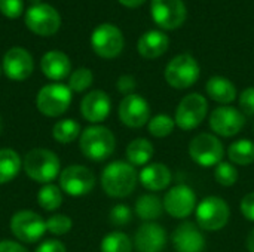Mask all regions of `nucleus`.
<instances>
[{
  "label": "nucleus",
  "instance_id": "8",
  "mask_svg": "<svg viewBox=\"0 0 254 252\" xmlns=\"http://www.w3.org/2000/svg\"><path fill=\"white\" fill-rule=\"evenodd\" d=\"M71 104V91L63 83H49L43 86L37 97V110L48 117H58L64 114Z\"/></svg>",
  "mask_w": 254,
  "mask_h": 252
},
{
  "label": "nucleus",
  "instance_id": "29",
  "mask_svg": "<svg viewBox=\"0 0 254 252\" xmlns=\"http://www.w3.org/2000/svg\"><path fill=\"white\" fill-rule=\"evenodd\" d=\"M80 125L74 119H63L58 120L52 128V137L55 141L61 144H70L77 137H80Z\"/></svg>",
  "mask_w": 254,
  "mask_h": 252
},
{
  "label": "nucleus",
  "instance_id": "21",
  "mask_svg": "<svg viewBox=\"0 0 254 252\" xmlns=\"http://www.w3.org/2000/svg\"><path fill=\"white\" fill-rule=\"evenodd\" d=\"M171 180H173V174L170 168L161 162H155L143 166L141 172L138 174V181L149 192H161L168 189Z\"/></svg>",
  "mask_w": 254,
  "mask_h": 252
},
{
  "label": "nucleus",
  "instance_id": "27",
  "mask_svg": "<svg viewBox=\"0 0 254 252\" xmlns=\"http://www.w3.org/2000/svg\"><path fill=\"white\" fill-rule=\"evenodd\" d=\"M21 156L12 149H0V184L12 181L21 171Z\"/></svg>",
  "mask_w": 254,
  "mask_h": 252
},
{
  "label": "nucleus",
  "instance_id": "12",
  "mask_svg": "<svg viewBox=\"0 0 254 252\" xmlns=\"http://www.w3.org/2000/svg\"><path fill=\"white\" fill-rule=\"evenodd\" d=\"M124 34L113 24H101L91 34V46L94 52L106 59L121 55L124 49Z\"/></svg>",
  "mask_w": 254,
  "mask_h": 252
},
{
  "label": "nucleus",
  "instance_id": "19",
  "mask_svg": "<svg viewBox=\"0 0 254 252\" xmlns=\"http://www.w3.org/2000/svg\"><path fill=\"white\" fill-rule=\"evenodd\" d=\"M34 68L33 58L24 48H10L3 56V71L10 80H25L31 76Z\"/></svg>",
  "mask_w": 254,
  "mask_h": 252
},
{
  "label": "nucleus",
  "instance_id": "30",
  "mask_svg": "<svg viewBox=\"0 0 254 252\" xmlns=\"http://www.w3.org/2000/svg\"><path fill=\"white\" fill-rule=\"evenodd\" d=\"M134 242L124 232H110L101 241V252H132Z\"/></svg>",
  "mask_w": 254,
  "mask_h": 252
},
{
  "label": "nucleus",
  "instance_id": "15",
  "mask_svg": "<svg viewBox=\"0 0 254 252\" xmlns=\"http://www.w3.org/2000/svg\"><path fill=\"white\" fill-rule=\"evenodd\" d=\"M150 12L153 21L164 30H176L186 21L183 0H152Z\"/></svg>",
  "mask_w": 254,
  "mask_h": 252
},
{
  "label": "nucleus",
  "instance_id": "7",
  "mask_svg": "<svg viewBox=\"0 0 254 252\" xmlns=\"http://www.w3.org/2000/svg\"><path fill=\"white\" fill-rule=\"evenodd\" d=\"M208 114V101L204 95L193 92L183 97L176 108L174 122L176 126L183 131H192L198 128Z\"/></svg>",
  "mask_w": 254,
  "mask_h": 252
},
{
  "label": "nucleus",
  "instance_id": "17",
  "mask_svg": "<svg viewBox=\"0 0 254 252\" xmlns=\"http://www.w3.org/2000/svg\"><path fill=\"white\" fill-rule=\"evenodd\" d=\"M171 244L176 252H202L205 238L196 223L185 221L174 229Z\"/></svg>",
  "mask_w": 254,
  "mask_h": 252
},
{
  "label": "nucleus",
  "instance_id": "36",
  "mask_svg": "<svg viewBox=\"0 0 254 252\" xmlns=\"http://www.w3.org/2000/svg\"><path fill=\"white\" fill-rule=\"evenodd\" d=\"M109 220L116 227L127 226L132 220V211L127 205H116L112 208V211L109 214Z\"/></svg>",
  "mask_w": 254,
  "mask_h": 252
},
{
  "label": "nucleus",
  "instance_id": "39",
  "mask_svg": "<svg viewBox=\"0 0 254 252\" xmlns=\"http://www.w3.org/2000/svg\"><path fill=\"white\" fill-rule=\"evenodd\" d=\"M240 209H241V214H243L249 221H253L254 223V192L247 193V195L241 199Z\"/></svg>",
  "mask_w": 254,
  "mask_h": 252
},
{
  "label": "nucleus",
  "instance_id": "40",
  "mask_svg": "<svg viewBox=\"0 0 254 252\" xmlns=\"http://www.w3.org/2000/svg\"><path fill=\"white\" fill-rule=\"evenodd\" d=\"M137 83H135V79L129 74H124L118 79V83H116V88L121 94H124L125 97L127 95H131L132 91L135 89Z\"/></svg>",
  "mask_w": 254,
  "mask_h": 252
},
{
  "label": "nucleus",
  "instance_id": "23",
  "mask_svg": "<svg viewBox=\"0 0 254 252\" xmlns=\"http://www.w3.org/2000/svg\"><path fill=\"white\" fill-rule=\"evenodd\" d=\"M168 46H170L168 36L159 30H150L144 33L137 43L138 53L147 59H155L162 56L168 50Z\"/></svg>",
  "mask_w": 254,
  "mask_h": 252
},
{
  "label": "nucleus",
  "instance_id": "26",
  "mask_svg": "<svg viewBox=\"0 0 254 252\" xmlns=\"http://www.w3.org/2000/svg\"><path fill=\"white\" fill-rule=\"evenodd\" d=\"M164 211V203L162 199L158 198L156 195L147 193L141 195L137 202H135V214L140 220L146 223H155L162 215Z\"/></svg>",
  "mask_w": 254,
  "mask_h": 252
},
{
  "label": "nucleus",
  "instance_id": "11",
  "mask_svg": "<svg viewBox=\"0 0 254 252\" xmlns=\"http://www.w3.org/2000/svg\"><path fill=\"white\" fill-rule=\"evenodd\" d=\"M162 203L164 211L168 215L177 220H185L195 212L198 201L192 187H189L188 184H179L171 187L165 193Z\"/></svg>",
  "mask_w": 254,
  "mask_h": 252
},
{
  "label": "nucleus",
  "instance_id": "10",
  "mask_svg": "<svg viewBox=\"0 0 254 252\" xmlns=\"http://www.w3.org/2000/svg\"><path fill=\"white\" fill-rule=\"evenodd\" d=\"M25 25L37 36H52L61 27V16L55 7L48 3L31 4L25 12Z\"/></svg>",
  "mask_w": 254,
  "mask_h": 252
},
{
  "label": "nucleus",
  "instance_id": "41",
  "mask_svg": "<svg viewBox=\"0 0 254 252\" xmlns=\"http://www.w3.org/2000/svg\"><path fill=\"white\" fill-rule=\"evenodd\" d=\"M36 252H67L65 250V245L61 242V241H57V239H48L45 242H42Z\"/></svg>",
  "mask_w": 254,
  "mask_h": 252
},
{
  "label": "nucleus",
  "instance_id": "33",
  "mask_svg": "<svg viewBox=\"0 0 254 252\" xmlns=\"http://www.w3.org/2000/svg\"><path fill=\"white\" fill-rule=\"evenodd\" d=\"M214 178H216L217 184H220L223 187H232L238 181L240 172L234 163L222 160L219 165L214 166Z\"/></svg>",
  "mask_w": 254,
  "mask_h": 252
},
{
  "label": "nucleus",
  "instance_id": "1",
  "mask_svg": "<svg viewBox=\"0 0 254 252\" xmlns=\"http://www.w3.org/2000/svg\"><path fill=\"white\" fill-rule=\"evenodd\" d=\"M138 183V174L135 168L124 160H115L109 163L101 172V187L104 193L115 199L129 196Z\"/></svg>",
  "mask_w": 254,
  "mask_h": 252
},
{
  "label": "nucleus",
  "instance_id": "9",
  "mask_svg": "<svg viewBox=\"0 0 254 252\" xmlns=\"http://www.w3.org/2000/svg\"><path fill=\"white\" fill-rule=\"evenodd\" d=\"M10 232L18 241L24 244H34L43 238L46 232V221L37 212L22 209L12 215Z\"/></svg>",
  "mask_w": 254,
  "mask_h": 252
},
{
  "label": "nucleus",
  "instance_id": "37",
  "mask_svg": "<svg viewBox=\"0 0 254 252\" xmlns=\"http://www.w3.org/2000/svg\"><path fill=\"white\" fill-rule=\"evenodd\" d=\"M240 104V111L246 117H253L254 116V86L246 88L238 100Z\"/></svg>",
  "mask_w": 254,
  "mask_h": 252
},
{
  "label": "nucleus",
  "instance_id": "2",
  "mask_svg": "<svg viewBox=\"0 0 254 252\" xmlns=\"http://www.w3.org/2000/svg\"><path fill=\"white\" fill-rule=\"evenodd\" d=\"M79 147L83 156L94 162L109 159L116 149V138L113 132L101 125H92L79 137Z\"/></svg>",
  "mask_w": 254,
  "mask_h": 252
},
{
  "label": "nucleus",
  "instance_id": "28",
  "mask_svg": "<svg viewBox=\"0 0 254 252\" xmlns=\"http://www.w3.org/2000/svg\"><path fill=\"white\" fill-rule=\"evenodd\" d=\"M229 162L235 166H249L254 163V143L252 140L243 138L232 143L228 147Z\"/></svg>",
  "mask_w": 254,
  "mask_h": 252
},
{
  "label": "nucleus",
  "instance_id": "14",
  "mask_svg": "<svg viewBox=\"0 0 254 252\" xmlns=\"http://www.w3.org/2000/svg\"><path fill=\"white\" fill-rule=\"evenodd\" d=\"M211 131L217 137L231 138L241 132L246 125V116L232 105H220L214 108L208 117Z\"/></svg>",
  "mask_w": 254,
  "mask_h": 252
},
{
  "label": "nucleus",
  "instance_id": "43",
  "mask_svg": "<svg viewBox=\"0 0 254 252\" xmlns=\"http://www.w3.org/2000/svg\"><path fill=\"white\" fill-rule=\"evenodd\" d=\"M118 1L121 4L127 6V7H137V6H140V4L144 3V0H118Z\"/></svg>",
  "mask_w": 254,
  "mask_h": 252
},
{
  "label": "nucleus",
  "instance_id": "31",
  "mask_svg": "<svg viewBox=\"0 0 254 252\" xmlns=\"http://www.w3.org/2000/svg\"><path fill=\"white\" fill-rule=\"evenodd\" d=\"M37 203L45 211H55L63 203V190L55 184H45L37 193Z\"/></svg>",
  "mask_w": 254,
  "mask_h": 252
},
{
  "label": "nucleus",
  "instance_id": "44",
  "mask_svg": "<svg viewBox=\"0 0 254 252\" xmlns=\"http://www.w3.org/2000/svg\"><path fill=\"white\" fill-rule=\"evenodd\" d=\"M247 250L249 252H254V229L250 232V235L247 238Z\"/></svg>",
  "mask_w": 254,
  "mask_h": 252
},
{
  "label": "nucleus",
  "instance_id": "22",
  "mask_svg": "<svg viewBox=\"0 0 254 252\" xmlns=\"http://www.w3.org/2000/svg\"><path fill=\"white\" fill-rule=\"evenodd\" d=\"M40 68H42V73L48 79H51L54 82H60V80L70 76L71 62H70L68 56L64 52H61V50H49L42 56Z\"/></svg>",
  "mask_w": 254,
  "mask_h": 252
},
{
  "label": "nucleus",
  "instance_id": "38",
  "mask_svg": "<svg viewBox=\"0 0 254 252\" xmlns=\"http://www.w3.org/2000/svg\"><path fill=\"white\" fill-rule=\"evenodd\" d=\"M24 10V0H0V12L10 19L21 16Z\"/></svg>",
  "mask_w": 254,
  "mask_h": 252
},
{
  "label": "nucleus",
  "instance_id": "6",
  "mask_svg": "<svg viewBox=\"0 0 254 252\" xmlns=\"http://www.w3.org/2000/svg\"><path fill=\"white\" fill-rule=\"evenodd\" d=\"M199 64L189 53L174 56L165 68V80L174 89H188L199 79Z\"/></svg>",
  "mask_w": 254,
  "mask_h": 252
},
{
  "label": "nucleus",
  "instance_id": "34",
  "mask_svg": "<svg viewBox=\"0 0 254 252\" xmlns=\"http://www.w3.org/2000/svg\"><path fill=\"white\" fill-rule=\"evenodd\" d=\"M94 82V74L89 68H77L68 76V88L71 92H85Z\"/></svg>",
  "mask_w": 254,
  "mask_h": 252
},
{
  "label": "nucleus",
  "instance_id": "24",
  "mask_svg": "<svg viewBox=\"0 0 254 252\" xmlns=\"http://www.w3.org/2000/svg\"><path fill=\"white\" fill-rule=\"evenodd\" d=\"M205 91H207V95L213 101H216L222 105H229L237 98L235 85L223 76L210 77L207 85H205Z\"/></svg>",
  "mask_w": 254,
  "mask_h": 252
},
{
  "label": "nucleus",
  "instance_id": "3",
  "mask_svg": "<svg viewBox=\"0 0 254 252\" xmlns=\"http://www.w3.org/2000/svg\"><path fill=\"white\" fill-rule=\"evenodd\" d=\"M25 174L36 183L51 184L60 172L61 163L58 156L48 149H33L22 160Z\"/></svg>",
  "mask_w": 254,
  "mask_h": 252
},
{
  "label": "nucleus",
  "instance_id": "13",
  "mask_svg": "<svg viewBox=\"0 0 254 252\" xmlns=\"http://www.w3.org/2000/svg\"><path fill=\"white\" fill-rule=\"evenodd\" d=\"M94 187L95 175L83 165H70L60 174V189L68 196H85L91 193Z\"/></svg>",
  "mask_w": 254,
  "mask_h": 252
},
{
  "label": "nucleus",
  "instance_id": "32",
  "mask_svg": "<svg viewBox=\"0 0 254 252\" xmlns=\"http://www.w3.org/2000/svg\"><path fill=\"white\" fill-rule=\"evenodd\" d=\"M174 128H176L174 117H171L165 113H161V114L150 117V120L147 123L149 134L155 138H165V137L171 135Z\"/></svg>",
  "mask_w": 254,
  "mask_h": 252
},
{
  "label": "nucleus",
  "instance_id": "4",
  "mask_svg": "<svg viewBox=\"0 0 254 252\" xmlns=\"http://www.w3.org/2000/svg\"><path fill=\"white\" fill-rule=\"evenodd\" d=\"M231 218V208L220 196L204 198L195 209V220L201 230L219 232L226 227Z\"/></svg>",
  "mask_w": 254,
  "mask_h": 252
},
{
  "label": "nucleus",
  "instance_id": "18",
  "mask_svg": "<svg viewBox=\"0 0 254 252\" xmlns=\"http://www.w3.org/2000/svg\"><path fill=\"white\" fill-rule=\"evenodd\" d=\"M132 242L137 252H162L167 247L168 235L158 223H144L137 229Z\"/></svg>",
  "mask_w": 254,
  "mask_h": 252
},
{
  "label": "nucleus",
  "instance_id": "35",
  "mask_svg": "<svg viewBox=\"0 0 254 252\" xmlns=\"http://www.w3.org/2000/svg\"><path fill=\"white\" fill-rule=\"evenodd\" d=\"M71 226H73L71 218L64 214H55L46 220V230L55 236H63L68 233L71 230Z\"/></svg>",
  "mask_w": 254,
  "mask_h": 252
},
{
  "label": "nucleus",
  "instance_id": "16",
  "mask_svg": "<svg viewBox=\"0 0 254 252\" xmlns=\"http://www.w3.org/2000/svg\"><path fill=\"white\" fill-rule=\"evenodd\" d=\"M119 120L132 129L143 128L150 120V105L138 94H131L122 98L119 104Z\"/></svg>",
  "mask_w": 254,
  "mask_h": 252
},
{
  "label": "nucleus",
  "instance_id": "5",
  "mask_svg": "<svg viewBox=\"0 0 254 252\" xmlns=\"http://www.w3.org/2000/svg\"><path fill=\"white\" fill-rule=\"evenodd\" d=\"M189 156L196 165L202 168H211L223 160L225 147L217 135L202 132L190 140Z\"/></svg>",
  "mask_w": 254,
  "mask_h": 252
},
{
  "label": "nucleus",
  "instance_id": "20",
  "mask_svg": "<svg viewBox=\"0 0 254 252\" xmlns=\"http://www.w3.org/2000/svg\"><path fill=\"white\" fill-rule=\"evenodd\" d=\"M112 110L110 97L100 89L88 92L80 101V114L91 123H101L106 120Z\"/></svg>",
  "mask_w": 254,
  "mask_h": 252
},
{
  "label": "nucleus",
  "instance_id": "25",
  "mask_svg": "<svg viewBox=\"0 0 254 252\" xmlns=\"http://www.w3.org/2000/svg\"><path fill=\"white\" fill-rule=\"evenodd\" d=\"M127 160L134 168L135 166H146L152 160L155 154L153 144L146 138H135L127 146Z\"/></svg>",
  "mask_w": 254,
  "mask_h": 252
},
{
  "label": "nucleus",
  "instance_id": "45",
  "mask_svg": "<svg viewBox=\"0 0 254 252\" xmlns=\"http://www.w3.org/2000/svg\"><path fill=\"white\" fill-rule=\"evenodd\" d=\"M30 1H31L33 4H39V3H40V0H30Z\"/></svg>",
  "mask_w": 254,
  "mask_h": 252
},
{
  "label": "nucleus",
  "instance_id": "42",
  "mask_svg": "<svg viewBox=\"0 0 254 252\" xmlns=\"http://www.w3.org/2000/svg\"><path fill=\"white\" fill-rule=\"evenodd\" d=\"M0 252H30L24 248L21 244L13 241H1L0 242Z\"/></svg>",
  "mask_w": 254,
  "mask_h": 252
},
{
  "label": "nucleus",
  "instance_id": "46",
  "mask_svg": "<svg viewBox=\"0 0 254 252\" xmlns=\"http://www.w3.org/2000/svg\"><path fill=\"white\" fill-rule=\"evenodd\" d=\"M1 126H3V125H1V117H0V132H1Z\"/></svg>",
  "mask_w": 254,
  "mask_h": 252
}]
</instances>
